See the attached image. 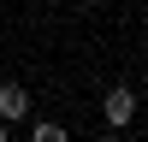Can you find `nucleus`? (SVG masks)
<instances>
[{"label": "nucleus", "instance_id": "nucleus-3", "mask_svg": "<svg viewBox=\"0 0 148 142\" xmlns=\"http://www.w3.org/2000/svg\"><path fill=\"white\" fill-rule=\"evenodd\" d=\"M30 142H65V124H53V118H42V124L30 130Z\"/></svg>", "mask_w": 148, "mask_h": 142}, {"label": "nucleus", "instance_id": "nucleus-4", "mask_svg": "<svg viewBox=\"0 0 148 142\" xmlns=\"http://www.w3.org/2000/svg\"><path fill=\"white\" fill-rule=\"evenodd\" d=\"M101 142H125V136H119V130H113V136H101Z\"/></svg>", "mask_w": 148, "mask_h": 142}, {"label": "nucleus", "instance_id": "nucleus-2", "mask_svg": "<svg viewBox=\"0 0 148 142\" xmlns=\"http://www.w3.org/2000/svg\"><path fill=\"white\" fill-rule=\"evenodd\" d=\"M0 118H6V124H18V118H30V95H24L18 83H0Z\"/></svg>", "mask_w": 148, "mask_h": 142}, {"label": "nucleus", "instance_id": "nucleus-1", "mask_svg": "<svg viewBox=\"0 0 148 142\" xmlns=\"http://www.w3.org/2000/svg\"><path fill=\"white\" fill-rule=\"evenodd\" d=\"M101 113H107V124H113V130H125L130 118H136V89H130V83H113L107 101H101Z\"/></svg>", "mask_w": 148, "mask_h": 142}, {"label": "nucleus", "instance_id": "nucleus-5", "mask_svg": "<svg viewBox=\"0 0 148 142\" xmlns=\"http://www.w3.org/2000/svg\"><path fill=\"white\" fill-rule=\"evenodd\" d=\"M0 142H6V118H0Z\"/></svg>", "mask_w": 148, "mask_h": 142}]
</instances>
